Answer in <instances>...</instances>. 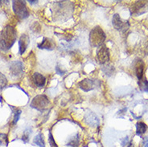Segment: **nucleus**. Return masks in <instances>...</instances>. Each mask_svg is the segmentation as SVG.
<instances>
[{"label": "nucleus", "mask_w": 148, "mask_h": 147, "mask_svg": "<svg viewBox=\"0 0 148 147\" xmlns=\"http://www.w3.org/2000/svg\"><path fill=\"white\" fill-rule=\"evenodd\" d=\"M17 39V31L14 27H5L0 34V49L8 51L13 46Z\"/></svg>", "instance_id": "1"}, {"label": "nucleus", "mask_w": 148, "mask_h": 147, "mask_svg": "<svg viewBox=\"0 0 148 147\" xmlns=\"http://www.w3.org/2000/svg\"><path fill=\"white\" fill-rule=\"evenodd\" d=\"M106 39V36L100 27H96L89 33V43L92 47H101Z\"/></svg>", "instance_id": "2"}, {"label": "nucleus", "mask_w": 148, "mask_h": 147, "mask_svg": "<svg viewBox=\"0 0 148 147\" xmlns=\"http://www.w3.org/2000/svg\"><path fill=\"white\" fill-rule=\"evenodd\" d=\"M50 101L45 95H38L35 96L31 102V106L40 112L48 109Z\"/></svg>", "instance_id": "3"}, {"label": "nucleus", "mask_w": 148, "mask_h": 147, "mask_svg": "<svg viewBox=\"0 0 148 147\" xmlns=\"http://www.w3.org/2000/svg\"><path fill=\"white\" fill-rule=\"evenodd\" d=\"M12 8H13L14 13L18 18H26L29 16V11L27 8L25 1H21V0L13 1Z\"/></svg>", "instance_id": "4"}, {"label": "nucleus", "mask_w": 148, "mask_h": 147, "mask_svg": "<svg viewBox=\"0 0 148 147\" xmlns=\"http://www.w3.org/2000/svg\"><path fill=\"white\" fill-rule=\"evenodd\" d=\"M148 8V1H137L131 7V14L136 15L145 13Z\"/></svg>", "instance_id": "5"}, {"label": "nucleus", "mask_w": 148, "mask_h": 147, "mask_svg": "<svg viewBox=\"0 0 148 147\" xmlns=\"http://www.w3.org/2000/svg\"><path fill=\"white\" fill-rule=\"evenodd\" d=\"M112 23H113V26H114L115 29L118 30V31H126L129 28L130 26L128 22L123 21L121 18V17L119 16V14H115L114 15L113 19H112Z\"/></svg>", "instance_id": "6"}, {"label": "nucleus", "mask_w": 148, "mask_h": 147, "mask_svg": "<svg viewBox=\"0 0 148 147\" xmlns=\"http://www.w3.org/2000/svg\"><path fill=\"white\" fill-rule=\"evenodd\" d=\"M97 62L101 64H105L110 60V52L106 46L101 47L100 49L97 53Z\"/></svg>", "instance_id": "7"}, {"label": "nucleus", "mask_w": 148, "mask_h": 147, "mask_svg": "<svg viewBox=\"0 0 148 147\" xmlns=\"http://www.w3.org/2000/svg\"><path fill=\"white\" fill-rule=\"evenodd\" d=\"M10 72L14 77H20L23 73V65L21 61H14L10 65Z\"/></svg>", "instance_id": "8"}, {"label": "nucleus", "mask_w": 148, "mask_h": 147, "mask_svg": "<svg viewBox=\"0 0 148 147\" xmlns=\"http://www.w3.org/2000/svg\"><path fill=\"white\" fill-rule=\"evenodd\" d=\"M144 68L145 64L143 60H142L141 59H137L134 64V70H135V74L137 76L138 81H140L144 77Z\"/></svg>", "instance_id": "9"}, {"label": "nucleus", "mask_w": 148, "mask_h": 147, "mask_svg": "<svg viewBox=\"0 0 148 147\" xmlns=\"http://www.w3.org/2000/svg\"><path fill=\"white\" fill-rule=\"evenodd\" d=\"M30 39L29 36L26 35V34H23L22 36L19 38V40H18V49H19V54L23 55L25 51L27 48V46L29 44Z\"/></svg>", "instance_id": "10"}, {"label": "nucleus", "mask_w": 148, "mask_h": 147, "mask_svg": "<svg viewBox=\"0 0 148 147\" xmlns=\"http://www.w3.org/2000/svg\"><path fill=\"white\" fill-rule=\"evenodd\" d=\"M56 47L55 43L51 39H48L45 37L40 44H38V48L40 49H48V50H52Z\"/></svg>", "instance_id": "11"}, {"label": "nucleus", "mask_w": 148, "mask_h": 147, "mask_svg": "<svg viewBox=\"0 0 148 147\" xmlns=\"http://www.w3.org/2000/svg\"><path fill=\"white\" fill-rule=\"evenodd\" d=\"M79 87L85 92H89L93 89V81L90 79H84L79 83Z\"/></svg>", "instance_id": "12"}, {"label": "nucleus", "mask_w": 148, "mask_h": 147, "mask_svg": "<svg viewBox=\"0 0 148 147\" xmlns=\"http://www.w3.org/2000/svg\"><path fill=\"white\" fill-rule=\"evenodd\" d=\"M32 81L34 82L35 85H36L37 87H44L45 83H46V79L40 73L36 72L32 76Z\"/></svg>", "instance_id": "13"}, {"label": "nucleus", "mask_w": 148, "mask_h": 147, "mask_svg": "<svg viewBox=\"0 0 148 147\" xmlns=\"http://www.w3.org/2000/svg\"><path fill=\"white\" fill-rule=\"evenodd\" d=\"M34 144H36V146L40 147H45V139H44V135L40 133H38L36 136L34 137L33 140Z\"/></svg>", "instance_id": "14"}, {"label": "nucleus", "mask_w": 148, "mask_h": 147, "mask_svg": "<svg viewBox=\"0 0 148 147\" xmlns=\"http://www.w3.org/2000/svg\"><path fill=\"white\" fill-rule=\"evenodd\" d=\"M147 126L145 124L144 122H138L136 124V133L137 135H142L145 133V132L147 131Z\"/></svg>", "instance_id": "15"}, {"label": "nucleus", "mask_w": 148, "mask_h": 147, "mask_svg": "<svg viewBox=\"0 0 148 147\" xmlns=\"http://www.w3.org/2000/svg\"><path fill=\"white\" fill-rule=\"evenodd\" d=\"M79 144H80V137H79V135L77 134L76 136L69 139L67 143V146L69 147H78Z\"/></svg>", "instance_id": "16"}, {"label": "nucleus", "mask_w": 148, "mask_h": 147, "mask_svg": "<svg viewBox=\"0 0 148 147\" xmlns=\"http://www.w3.org/2000/svg\"><path fill=\"white\" fill-rule=\"evenodd\" d=\"M138 86L140 88L141 91L148 92V81H147L146 78L143 77L142 80L138 81Z\"/></svg>", "instance_id": "17"}, {"label": "nucleus", "mask_w": 148, "mask_h": 147, "mask_svg": "<svg viewBox=\"0 0 148 147\" xmlns=\"http://www.w3.org/2000/svg\"><path fill=\"white\" fill-rule=\"evenodd\" d=\"M9 144L8 136L6 133H0V146H8Z\"/></svg>", "instance_id": "18"}, {"label": "nucleus", "mask_w": 148, "mask_h": 147, "mask_svg": "<svg viewBox=\"0 0 148 147\" xmlns=\"http://www.w3.org/2000/svg\"><path fill=\"white\" fill-rule=\"evenodd\" d=\"M8 84V80L3 74L0 72V89L3 88Z\"/></svg>", "instance_id": "19"}, {"label": "nucleus", "mask_w": 148, "mask_h": 147, "mask_svg": "<svg viewBox=\"0 0 148 147\" xmlns=\"http://www.w3.org/2000/svg\"><path fill=\"white\" fill-rule=\"evenodd\" d=\"M21 113H22V111L20 110V109H15V116H14L13 121H12V124H13V125H15V124L17 123V121H18V119H19V118H20Z\"/></svg>", "instance_id": "20"}, {"label": "nucleus", "mask_w": 148, "mask_h": 147, "mask_svg": "<svg viewBox=\"0 0 148 147\" xmlns=\"http://www.w3.org/2000/svg\"><path fill=\"white\" fill-rule=\"evenodd\" d=\"M48 142L50 144V147H58L51 132H49V134H48Z\"/></svg>", "instance_id": "21"}, {"label": "nucleus", "mask_w": 148, "mask_h": 147, "mask_svg": "<svg viewBox=\"0 0 148 147\" xmlns=\"http://www.w3.org/2000/svg\"><path fill=\"white\" fill-rule=\"evenodd\" d=\"M22 140L23 141L24 143H27V142H29V133L27 132V131H25L24 133L23 134Z\"/></svg>", "instance_id": "22"}, {"label": "nucleus", "mask_w": 148, "mask_h": 147, "mask_svg": "<svg viewBox=\"0 0 148 147\" xmlns=\"http://www.w3.org/2000/svg\"><path fill=\"white\" fill-rule=\"evenodd\" d=\"M143 147H148V137H145L143 142Z\"/></svg>", "instance_id": "23"}, {"label": "nucleus", "mask_w": 148, "mask_h": 147, "mask_svg": "<svg viewBox=\"0 0 148 147\" xmlns=\"http://www.w3.org/2000/svg\"><path fill=\"white\" fill-rule=\"evenodd\" d=\"M28 3H30L31 4H34V3H38V1H31V0H29V1H28Z\"/></svg>", "instance_id": "24"}, {"label": "nucleus", "mask_w": 148, "mask_h": 147, "mask_svg": "<svg viewBox=\"0 0 148 147\" xmlns=\"http://www.w3.org/2000/svg\"><path fill=\"white\" fill-rule=\"evenodd\" d=\"M127 147H134V146H133V145H132V143H130L129 146H127Z\"/></svg>", "instance_id": "25"}, {"label": "nucleus", "mask_w": 148, "mask_h": 147, "mask_svg": "<svg viewBox=\"0 0 148 147\" xmlns=\"http://www.w3.org/2000/svg\"><path fill=\"white\" fill-rule=\"evenodd\" d=\"M0 3H1V1H0Z\"/></svg>", "instance_id": "26"}]
</instances>
